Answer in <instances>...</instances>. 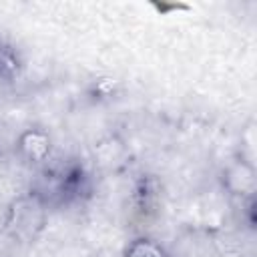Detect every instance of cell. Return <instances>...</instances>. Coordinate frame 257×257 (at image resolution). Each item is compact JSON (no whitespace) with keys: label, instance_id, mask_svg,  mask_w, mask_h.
<instances>
[{"label":"cell","instance_id":"obj_4","mask_svg":"<svg viewBox=\"0 0 257 257\" xmlns=\"http://www.w3.org/2000/svg\"><path fill=\"white\" fill-rule=\"evenodd\" d=\"M20 72H22V60L18 50L12 44L0 40V80L6 82L16 80Z\"/></svg>","mask_w":257,"mask_h":257},{"label":"cell","instance_id":"obj_3","mask_svg":"<svg viewBox=\"0 0 257 257\" xmlns=\"http://www.w3.org/2000/svg\"><path fill=\"white\" fill-rule=\"evenodd\" d=\"M16 155L26 165H48L52 157V139L40 126L22 131L16 139Z\"/></svg>","mask_w":257,"mask_h":257},{"label":"cell","instance_id":"obj_1","mask_svg":"<svg viewBox=\"0 0 257 257\" xmlns=\"http://www.w3.org/2000/svg\"><path fill=\"white\" fill-rule=\"evenodd\" d=\"M30 191L36 193L48 209H56L80 203L84 197H88L92 191V179L76 161H66L52 167L44 165L38 183Z\"/></svg>","mask_w":257,"mask_h":257},{"label":"cell","instance_id":"obj_5","mask_svg":"<svg viewBox=\"0 0 257 257\" xmlns=\"http://www.w3.org/2000/svg\"><path fill=\"white\" fill-rule=\"evenodd\" d=\"M118 257H169L165 247L151 237H137L124 245Z\"/></svg>","mask_w":257,"mask_h":257},{"label":"cell","instance_id":"obj_2","mask_svg":"<svg viewBox=\"0 0 257 257\" xmlns=\"http://www.w3.org/2000/svg\"><path fill=\"white\" fill-rule=\"evenodd\" d=\"M46 203L32 191L16 197L4 217L6 233L16 241H34L48 223Z\"/></svg>","mask_w":257,"mask_h":257}]
</instances>
